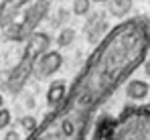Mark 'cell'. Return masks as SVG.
<instances>
[{
    "instance_id": "6da1fadb",
    "label": "cell",
    "mask_w": 150,
    "mask_h": 140,
    "mask_svg": "<svg viewBox=\"0 0 150 140\" xmlns=\"http://www.w3.org/2000/svg\"><path fill=\"white\" fill-rule=\"evenodd\" d=\"M150 51V18H124L93 47L65 99L25 140H85L100 108L142 67Z\"/></svg>"
},
{
    "instance_id": "7a4b0ae2",
    "label": "cell",
    "mask_w": 150,
    "mask_h": 140,
    "mask_svg": "<svg viewBox=\"0 0 150 140\" xmlns=\"http://www.w3.org/2000/svg\"><path fill=\"white\" fill-rule=\"evenodd\" d=\"M91 140H150V104H130L118 116H101Z\"/></svg>"
},
{
    "instance_id": "3957f363",
    "label": "cell",
    "mask_w": 150,
    "mask_h": 140,
    "mask_svg": "<svg viewBox=\"0 0 150 140\" xmlns=\"http://www.w3.org/2000/svg\"><path fill=\"white\" fill-rule=\"evenodd\" d=\"M51 49V37L43 31H35L28 39H26L25 45V53L23 57L18 59V63L14 65V69L10 71L8 79H6V87L8 92L16 93L25 87V83L28 81V77L35 73L37 67V61L43 53H47Z\"/></svg>"
},
{
    "instance_id": "277c9868",
    "label": "cell",
    "mask_w": 150,
    "mask_h": 140,
    "mask_svg": "<svg viewBox=\"0 0 150 140\" xmlns=\"http://www.w3.org/2000/svg\"><path fill=\"white\" fill-rule=\"evenodd\" d=\"M47 14H49V0H33V4L23 14V21L12 24V28L8 31V39H12V41H26L37 31V26L43 23V18Z\"/></svg>"
},
{
    "instance_id": "5b68a950",
    "label": "cell",
    "mask_w": 150,
    "mask_h": 140,
    "mask_svg": "<svg viewBox=\"0 0 150 140\" xmlns=\"http://www.w3.org/2000/svg\"><path fill=\"white\" fill-rule=\"evenodd\" d=\"M112 31V26L110 23L105 21V16L100 14V12H96V14H89V18L85 21L83 24V35H85V39L91 43V45H100L101 41L105 39V35Z\"/></svg>"
},
{
    "instance_id": "8992f818",
    "label": "cell",
    "mask_w": 150,
    "mask_h": 140,
    "mask_svg": "<svg viewBox=\"0 0 150 140\" xmlns=\"http://www.w3.org/2000/svg\"><path fill=\"white\" fill-rule=\"evenodd\" d=\"M63 55H61V51H53L49 49L47 53H43L41 57H39V61H37V75L39 77H51V75H55L57 71L63 67Z\"/></svg>"
},
{
    "instance_id": "52a82bcc",
    "label": "cell",
    "mask_w": 150,
    "mask_h": 140,
    "mask_svg": "<svg viewBox=\"0 0 150 140\" xmlns=\"http://www.w3.org/2000/svg\"><path fill=\"white\" fill-rule=\"evenodd\" d=\"M67 90H69V85H67L65 79H55V81H51L49 90H47V104H49L51 110L57 108V106L65 99Z\"/></svg>"
},
{
    "instance_id": "ba28073f",
    "label": "cell",
    "mask_w": 150,
    "mask_h": 140,
    "mask_svg": "<svg viewBox=\"0 0 150 140\" xmlns=\"http://www.w3.org/2000/svg\"><path fill=\"white\" fill-rule=\"evenodd\" d=\"M150 93V85L144 79H128L126 81V95L132 102H142Z\"/></svg>"
},
{
    "instance_id": "9c48e42d",
    "label": "cell",
    "mask_w": 150,
    "mask_h": 140,
    "mask_svg": "<svg viewBox=\"0 0 150 140\" xmlns=\"http://www.w3.org/2000/svg\"><path fill=\"white\" fill-rule=\"evenodd\" d=\"M132 6H134L132 0H110V2H108V10H110V14H112L116 21L128 18V14L132 12Z\"/></svg>"
},
{
    "instance_id": "30bf717a",
    "label": "cell",
    "mask_w": 150,
    "mask_h": 140,
    "mask_svg": "<svg viewBox=\"0 0 150 140\" xmlns=\"http://www.w3.org/2000/svg\"><path fill=\"white\" fill-rule=\"evenodd\" d=\"M93 0H73V14L75 16H87L91 12Z\"/></svg>"
},
{
    "instance_id": "8fae6325",
    "label": "cell",
    "mask_w": 150,
    "mask_h": 140,
    "mask_svg": "<svg viewBox=\"0 0 150 140\" xmlns=\"http://www.w3.org/2000/svg\"><path fill=\"white\" fill-rule=\"evenodd\" d=\"M75 41V31L73 28H61V33H59V37H57V45L59 47H69L71 43Z\"/></svg>"
},
{
    "instance_id": "7c38bea8",
    "label": "cell",
    "mask_w": 150,
    "mask_h": 140,
    "mask_svg": "<svg viewBox=\"0 0 150 140\" xmlns=\"http://www.w3.org/2000/svg\"><path fill=\"white\" fill-rule=\"evenodd\" d=\"M21 124H23V128L26 130V136H28V134H30V132H33V130H35V128L39 126V122H37V120H35L33 116H25V118H21Z\"/></svg>"
},
{
    "instance_id": "4fadbf2b",
    "label": "cell",
    "mask_w": 150,
    "mask_h": 140,
    "mask_svg": "<svg viewBox=\"0 0 150 140\" xmlns=\"http://www.w3.org/2000/svg\"><path fill=\"white\" fill-rule=\"evenodd\" d=\"M10 122H12V114H10V110L2 108V110H0V130H6V128L10 126Z\"/></svg>"
},
{
    "instance_id": "5bb4252c",
    "label": "cell",
    "mask_w": 150,
    "mask_h": 140,
    "mask_svg": "<svg viewBox=\"0 0 150 140\" xmlns=\"http://www.w3.org/2000/svg\"><path fill=\"white\" fill-rule=\"evenodd\" d=\"M142 69H144V73H146V77L150 79V57H146V61L142 63Z\"/></svg>"
},
{
    "instance_id": "9a60e30c",
    "label": "cell",
    "mask_w": 150,
    "mask_h": 140,
    "mask_svg": "<svg viewBox=\"0 0 150 140\" xmlns=\"http://www.w3.org/2000/svg\"><path fill=\"white\" fill-rule=\"evenodd\" d=\"M4 140H21V136H18V134H16L14 130H10V132H8V134L4 136Z\"/></svg>"
},
{
    "instance_id": "2e32d148",
    "label": "cell",
    "mask_w": 150,
    "mask_h": 140,
    "mask_svg": "<svg viewBox=\"0 0 150 140\" xmlns=\"http://www.w3.org/2000/svg\"><path fill=\"white\" fill-rule=\"evenodd\" d=\"M110 0H93V4H108Z\"/></svg>"
},
{
    "instance_id": "e0dca14e",
    "label": "cell",
    "mask_w": 150,
    "mask_h": 140,
    "mask_svg": "<svg viewBox=\"0 0 150 140\" xmlns=\"http://www.w3.org/2000/svg\"><path fill=\"white\" fill-rule=\"evenodd\" d=\"M4 108V97H2V93H0V110Z\"/></svg>"
}]
</instances>
